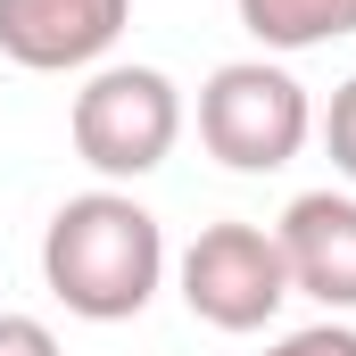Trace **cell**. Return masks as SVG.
Wrapping results in <instances>:
<instances>
[{"mask_svg":"<svg viewBox=\"0 0 356 356\" xmlns=\"http://www.w3.org/2000/svg\"><path fill=\"white\" fill-rule=\"evenodd\" d=\"M42 282L83 323H133L166 282V232L133 191H83L42 232Z\"/></svg>","mask_w":356,"mask_h":356,"instance_id":"cell-1","label":"cell"},{"mask_svg":"<svg viewBox=\"0 0 356 356\" xmlns=\"http://www.w3.org/2000/svg\"><path fill=\"white\" fill-rule=\"evenodd\" d=\"M315 133V108H307V83L273 58H232L199 83V141L207 158H224L232 175H273L307 149Z\"/></svg>","mask_w":356,"mask_h":356,"instance_id":"cell-2","label":"cell"},{"mask_svg":"<svg viewBox=\"0 0 356 356\" xmlns=\"http://www.w3.org/2000/svg\"><path fill=\"white\" fill-rule=\"evenodd\" d=\"M75 158L108 182H141L175 158L182 141V91L158 67H91V83L75 91Z\"/></svg>","mask_w":356,"mask_h":356,"instance_id":"cell-3","label":"cell"},{"mask_svg":"<svg viewBox=\"0 0 356 356\" xmlns=\"http://www.w3.org/2000/svg\"><path fill=\"white\" fill-rule=\"evenodd\" d=\"M290 298V266H282V241L266 224H207L191 249H182V307L207 323V332H266Z\"/></svg>","mask_w":356,"mask_h":356,"instance_id":"cell-4","label":"cell"},{"mask_svg":"<svg viewBox=\"0 0 356 356\" xmlns=\"http://www.w3.org/2000/svg\"><path fill=\"white\" fill-rule=\"evenodd\" d=\"M124 25H133V0H0V58L25 75L99 67Z\"/></svg>","mask_w":356,"mask_h":356,"instance_id":"cell-5","label":"cell"},{"mask_svg":"<svg viewBox=\"0 0 356 356\" xmlns=\"http://www.w3.org/2000/svg\"><path fill=\"white\" fill-rule=\"evenodd\" d=\"M282 241V266H290V290H307L315 307L348 315L356 307V199L348 191H298L273 224Z\"/></svg>","mask_w":356,"mask_h":356,"instance_id":"cell-6","label":"cell"},{"mask_svg":"<svg viewBox=\"0 0 356 356\" xmlns=\"http://www.w3.org/2000/svg\"><path fill=\"white\" fill-rule=\"evenodd\" d=\"M241 25L266 42V50H323V42H348L356 33V0H232Z\"/></svg>","mask_w":356,"mask_h":356,"instance_id":"cell-7","label":"cell"},{"mask_svg":"<svg viewBox=\"0 0 356 356\" xmlns=\"http://www.w3.org/2000/svg\"><path fill=\"white\" fill-rule=\"evenodd\" d=\"M323 149H332V166L356 182V75L332 91V108H323Z\"/></svg>","mask_w":356,"mask_h":356,"instance_id":"cell-8","label":"cell"},{"mask_svg":"<svg viewBox=\"0 0 356 356\" xmlns=\"http://www.w3.org/2000/svg\"><path fill=\"white\" fill-rule=\"evenodd\" d=\"M266 356H356V332L348 323H307V332H282Z\"/></svg>","mask_w":356,"mask_h":356,"instance_id":"cell-9","label":"cell"},{"mask_svg":"<svg viewBox=\"0 0 356 356\" xmlns=\"http://www.w3.org/2000/svg\"><path fill=\"white\" fill-rule=\"evenodd\" d=\"M0 356H58V332L42 315H0Z\"/></svg>","mask_w":356,"mask_h":356,"instance_id":"cell-10","label":"cell"}]
</instances>
